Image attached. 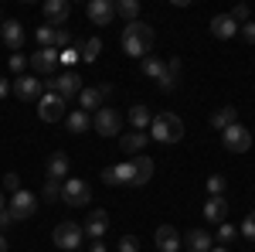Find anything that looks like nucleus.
<instances>
[{
    "label": "nucleus",
    "instance_id": "1",
    "mask_svg": "<svg viewBox=\"0 0 255 252\" xmlns=\"http://www.w3.org/2000/svg\"><path fill=\"white\" fill-rule=\"evenodd\" d=\"M119 44H123V51H126V55H133V58H146V55L153 51V44H157V34H153V27H150V24L133 20V24H126V27H123Z\"/></svg>",
    "mask_w": 255,
    "mask_h": 252
},
{
    "label": "nucleus",
    "instance_id": "2",
    "mask_svg": "<svg viewBox=\"0 0 255 252\" xmlns=\"http://www.w3.org/2000/svg\"><path fill=\"white\" fill-rule=\"evenodd\" d=\"M150 140H157V143H177V140H184V123H180V116H174V113L153 116V123H150Z\"/></svg>",
    "mask_w": 255,
    "mask_h": 252
},
{
    "label": "nucleus",
    "instance_id": "3",
    "mask_svg": "<svg viewBox=\"0 0 255 252\" xmlns=\"http://www.w3.org/2000/svg\"><path fill=\"white\" fill-rule=\"evenodd\" d=\"M61 201H65L68 208H82V205L92 201V188H89L82 177H72V181L61 184Z\"/></svg>",
    "mask_w": 255,
    "mask_h": 252
},
{
    "label": "nucleus",
    "instance_id": "4",
    "mask_svg": "<svg viewBox=\"0 0 255 252\" xmlns=\"http://www.w3.org/2000/svg\"><path fill=\"white\" fill-rule=\"evenodd\" d=\"M82 225H75V222H61V225H55V232H51V242L58 246V249L65 252H72V249H79L82 246Z\"/></svg>",
    "mask_w": 255,
    "mask_h": 252
},
{
    "label": "nucleus",
    "instance_id": "5",
    "mask_svg": "<svg viewBox=\"0 0 255 252\" xmlns=\"http://www.w3.org/2000/svg\"><path fill=\"white\" fill-rule=\"evenodd\" d=\"M10 92L20 99V102H34V99L44 96V82L38 75H17L10 82Z\"/></svg>",
    "mask_w": 255,
    "mask_h": 252
},
{
    "label": "nucleus",
    "instance_id": "6",
    "mask_svg": "<svg viewBox=\"0 0 255 252\" xmlns=\"http://www.w3.org/2000/svg\"><path fill=\"white\" fill-rule=\"evenodd\" d=\"M113 96V85L109 82H102V85H89V89H82L79 96V106H82V113H96V109H102V102Z\"/></svg>",
    "mask_w": 255,
    "mask_h": 252
},
{
    "label": "nucleus",
    "instance_id": "7",
    "mask_svg": "<svg viewBox=\"0 0 255 252\" xmlns=\"http://www.w3.org/2000/svg\"><path fill=\"white\" fill-rule=\"evenodd\" d=\"M44 89H51L58 99H65V102H72V99L82 92V82L75 72H65V75H55L51 82H44Z\"/></svg>",
    "mask_w": 255,
    "mask_h": 252
},
{
    "label": "nucleus",
    "instance_id": "8",
    "mask_svg": "<svg viewBox=\"0 0 255 252\" xmlns=\"http://www.w3.org/2000/svg\"><path fill=\"white\" fill-rule=\"evenodd\" d=\"M38 116L44 119V123H58V119L68 116V102L58 99L55 92H44V96L38 99Z\"/></svg>",
    "mask_w": 255,
    "mask_h": 252
},
{
    "label": "nucleus",
    "instance_id": "9",
    "mask_svg": "<svg viewBox=\"0 0 255 252\" xmlns=\"http://www.w3.org/2000/svg\"><path fill=\"white\" fill-rule=\"evenodd\" d=\"M119 126H123V119H119L116 109H109V106H102L92 113V130L99 136H119Z\"/></svg>",
    "mask_w": 255,
    "mask_h": 252
},
{
    "label": "nucleus",
    "instance_id": "10",
    "mask_svg": "<svg viewBox=\"0 0 255 252\" xmlns=\"http://www.w3.org/2000/svg\"><path fill=\"white\" fill-rule=\"evenodd\" d=\"M221 143H225V150H232V154H245V150L252 147V133H249L242 123H235V126H228V130L221 133Z\"/></svg>",
    "mask_w": 255,
    "mask_h": 252
},
{
    "label": "nucleus",
    "instance_id": "11",
    "mask_svg": "<svg viewBox=\"0 0 255 252\" xmlns=\"http://www.w3.org/2000/svg\"><path fill=\"white\" fill-rule=\"evenodd\" d=\"M10 215H14V222H20V218H34V212H38V198L31 191H14V198H10Z\"/></svg>",
    "mask_w": 255,
    "mask_h": 252
},
{
    "label": "nucleus",
    "instance_id": "12",
    "mask_svg": "<svg viewBox=\"0 0 255 252\" xmlns=\"http://www.w3.org/2000/svg\"><path fill=\"white\" fill-rule=\"evenodd\" d=\"M58 51L55 48H38L34 55H31V68H34V75H51L55 78V68H58Z\"/></svg>",
    "mask_w": 255,
    "mask_h": 252
},
{
    "label": "nucleus",
    "instance_id": "13",
    "mask_svg": "<svg viewBox=\"0 0 255 252\" xmlns=\"http://www.w3.org/2000/svg\"><path fill=\"white\" fill-rule=\"evenodd\" d=\"M85 14H89V20L96 27H109V20L116 17V3H109V0H89Z\"/></svg>",
    "mask_w": 255,
    "mask_h": 252
},
{
    "label": "nucleus",
    "instance_id": "14",
    "mask_svg": "<svg viewBox=\"0 0 255 252\" xmlns=\"http://www.w3.org/2000/svg\"><path fill=\"white\" fill-rule=\"evenodd\" d=\"M180 75H184V61H180V58H170L167 65H163V75L157 78L160 92H174L177 82H180Z\"/></svg>",
    "mask_w": 255,
    "mask_h": 252
},
{
    "label": "nucleus",
    "instance_id": "15",
    "mask_svg": "<svg viewBox=\"0 0 255 252\" xmlns=\"http://www.w3.org/2000/svg\"><path fill=\"white\" fill-rule=\"evenodd\" d=\"M0 38H3V44L10 51H20V44H24V24L20 20H3L0 24Z\"/></svg>",
    "mask_w": 255,
    "mask_h": 252
},
{
    "label": "nucleus",
    "instance_id": "16",
    "mask_svg": "<svg viewBox=\"0 0 255 252\" xmlns=\"http://www.w3.org/2000/svg\"><path fill=\"white\" fill-rule=\"evenodd\" d=\"M106 229H109V215L102 212V208H96V212L89 215V222L82 225V232L89 235L92 242H96V239H102V232H106Z\"/></svg>",
    "mask_w": 255,
    "mask_h": 252
},
{
    "label": "nucleus",
    "instance_id": "17",
    "mask_svg": "<svg viewBox=\"0 0 255 252\" xmlns=\"http://www.w3.org/2000/svg\"><path fill=\"white\" fill-rule=\"evenodd\" d=\"M184 246H187L191 252H211L215 249V239L204 232V229H191V232L184 235Z\"/></svg>",
    "mask_w": 255,
    "mask_h": 252
},
{
    "label": "nucleus",
    "instance_id": "18",
    "mask_svg": "<svg viewBox=\"0 0 255 252\" xmlns=\"http://www.w3.org/2000/svg\"><path fill=\"white\" fill-rule=\"evenodd\" d=\"M68 14H72L68 0H48V3H44V17H48V24H51V27L65 24V20H68Z\"/></svg>",
    "mask_w": 255,
    "mask_h": 252
},
{
    "label": "nucleus",
    "instance_id": "19",
    "mask_svg": "<svg viewBox=\"0 0 255 252\" xmlns=\"http://www.w3.org/2000/svg\"><path fill=\"white\" fill-rule=\"evenodd\" d=\"M129 164H133V184H136V188L139 184H150V177H153V160L146 154H139V157H133Z\"/></svg>",
    "mask_w": 255,
    "mask_h": 252
},
{
    "label": "nucleus",
    "instance_id": "20",
    "mask_svg": "<svg viewBox=\"0 0 255 252\" xmlns=\"http://www.w3.org/2000/svg\"><path fill=\"white\" fill-rule=\"evenodd\" d=\"M157 249L160 252H177L180 249V232L174 225H160L157 229Z\"/></svg>",
    "mask_w": 255,
    "mask_h": 252
},
{
    "label": "nucleus",
    "instance_id": "21",
    "mask_svg": "<svg viewBox=\"0 0 255 252\" xmlns=\"http://www.w3.org/2000/svg\"><path fill=\"white\" fill-rule=\"evenodd\" d=\"M235 123H238V109H235V106H221V109L211 113V126H215L218 133H225V130L235 126Z\"/></svg>",
    "mask_w": 255,
    "mask_h": 252
},
{
    "label": "nucleus",
    "instance_id": "22",
    "mask_svg": "<svg viewBox=\"0 0 255 252\" xmlns=\"http://www.w3.org/2000/svg\"><path fill=\"white\" fill-rule=\"evenodd\" d=\"M146 143H150V133H136V130H133V133H126L123 140H119L123 154H133V157L143 154V147H146Z\"/></svg>",
    "mask_w": 255,
    "mask_h": 252
},
{
    "label": "nucleus",
    "instance_id": "23",
    "mask_svg": "<svg viewBox=\"0 0 255 252\" xmlns=\"http://www.w3.org/2000/svg\"><path fill=\"white\" fill-rule=\"evenodd\" d=\"M65 177H68V157L58 150V154L48 157V181H58V184H61Z\"/></svg>",
    "mask_w": 255,
    "mask_h": 252
},
{
    "label": "nucleus",
    "instance_id": "24",
    "mask_svg": "<svg viewBox=\"0 0 255 252\" xmlns=\"http://www.w3.org/2000/svg\"><path fill=\"white\" fill-rule=\"evenodd\" d=\"M211 34L221 38V41H225V38H235V34H238V24L228 17V14H218V17L211 20Z\"/></svg>",
    "mask_w": 255,
    "mask_h": 252
},
{
    "label": "nucleus",
    "instance_id": "25",
    "mask_svg": "<svg viewBox=\"0 0 255 252\" xmlns=\"http://www.w3.org/2000/svg\"><path fill=\"white\" fill-rule=\"evenodd\" d=\"M204 218L215 222V225H221V222L228 218V201H225V198H208V205H204Z\"/></svg>",
    "mask_w": 255,
    "mask_h": 252
},
{
    "label": "nucleus",
    "instance_id": "26",
    "mask_svg": "<svg viewBox=\"0 0 255 252\" xmlns=\"http://www.w3.org/2000/svg\"><path fill=\"white\" fill-rule=\"evenodd\" d=\"M65 126H68V133H85V130H89V126H92V116H89V113H82V109H72V113H68V116H65Z\"/></svg>",
    "mask_w": 255,
    "mask_h": 252
},
{
    "label": "nucleus",
    "instance_id": "27",
    "mask_svg": "<svg viewBox=\"0 0 255 252\" xmlns=\"http://www.w3.org/2000/svg\"><path fill=\"white\" fill-rule=\"evenodd\" d=\"M129 123H133V130H136V133H146V130H150V123H153V113H150L146 106H133V109H129Z\"/></svg>",
    "mask_w": 255,
    "mask_h": 252
},
{
    "label": "nucleus",
    "instance_id": "28",
    "mask_svg": "<svg viewBox=\"0 0 255 252\" xmlns=\"http://www.w3.org/2000/svg\"><path fill=\"white\" fill-rule=\"evenodd\" d=\"M116 14H119V17H126V24L139 20V0H119V3H116Z\"/></svg>",
    "mask_w": 255,
    "mask_h": 252
},
{
    "label": "nucleus",
    "instance_id": "29",
    "mask_svg": "<svg viewBox=\"0 0 255 252\" xmlns=\"http://www.w3.org/2000/svg\"><path fill=\"white\" fill-rule=\"evenodd\" d=\"M99 51H102V41H99V38H89V41H82V48H79L82 61H96V58H99Z\"/></svg>",
    "mask_w": 255,
    "mask_h": 252
},
{
    "label": "nucleus",
    "instance_id": "30",
    "mask_svg": "<svg viewBox=\"0 0 255 252\" xmlns=\"http://www.w3.org/2000/svg\"><path fill=\"white\" fill-rule=\"evenodd\" d=\"M143 75H146V78H160V75H163V58L146 55V58H143Z\"/></svg>",
    "mask_w": 255,
    "mask_h": 252
},
{
    "label": "nucleus",
    "instance_id": "31",
    "mask_svg": "<svg viewBox=\"0 0 255 252\" xmlns=\"http://www.w3.org/2000/svg\"><path fill=\"white\" fill-rule=\"evenodd\" d=\"M235 239H238V229H235V225H228V222H221V225H218V239H215V246H232Z\"/></svg>",
    "mask_w": 255,
    "mask_h": 252
},
{
    "label": "nucleus",
    "instance_id": "32",
    "mask_svg": "<svg viewBox=\"0 0 255 252\" xmlns=\"http://www.w3.org/2000/svg\"><path fill=\"white\" fill-rule=\"evenodd\" d=\"M55 31H58V27H51V24H41L38 27V44L41 48H55Z\"/></svg>",
    "mask_w": 255,
    "mask_h": 252
},
{
    "label": "nucleus",
    "instance_id": "33",
    "mask_svg": "<svg viewBox=\"0 0 255 252\" xmlns=\"http://www.w3.org/2000/svg\"><path fill=\"white\" fill-rule=\"evenodd\" d=\"M41 198H44V201H58V198H61V184H58V181H44Z\"/></svg>",
    "mask_w": 255,
    "mask_h": 252
},
{
    "label": "nucleus",
    "instance_id": "34",
    "mask_svg": "<svg viewBox=\"0 0 255 252\" xmlns=\"http://www.w3.org/2000/svg\"><path fill=\"white\" fill-rule=\"evenodd\" d=\"M27 55H20V51H14V55H10V72H14V75H24V68H27Z\"/></svg>",
    "mask_w": 255,
    "mask_h": 252
},
{
    "label": "nucleus",
    "instance_id": "35",
    "mask_svg": "<svg viewBox=\"0 0 255 252\" xmlns=\"http://www.w3.org/2000/svg\"><path fill=\"white\" fill-rule=\"evenodd\" d=\"M221 191H225V177L211 174L208 177V194H211V198H221Z\"/></svg>",
    "mask_w": 255,
    "mask_h": 252
},
{
    "label": "nucleus",
    "instance_id": "36",
    "mask_svg": "<svg viewBox=\"0 0 255 252\" xmlns=\"http://www.w3.org/2000/svg\"><path fill=\"white\" fill-rule=\"evenodd\" d=\"M238 235H245L249 242H255V212H252V215H245V222H242Z\"/></svg>",
    "mask_w": 255,
    "mask_h": 252
},
{
    "label": "nucleus",
    "instance_id": "37",
    "mask_svg": "<svg viewBox=\"0 0 255 252\" xmlns=\"http://www.w3.org/2000/svg\"><path fill=\"white\" fill-rule=\"evenodd\" d=\"M228 17H232V20L238 24V27H242V24H249V17H252V10H249L245 3H238V7L232 10V14H228Z\"/></svg>",
    "mask_w": 255,
    "mask_h": 252
},
{
    "label": "nucleus",
    "instance_id": "38",
    "mask_svg": "<svg viewBox=\"0 0 255 252\" xmlns=\"http://www.w3.org/2000/svg\"><path fill=\"white\" fill-rule=\"evenodd\" d=\"M65 48H72V34L65 27H58L55 31V51H65Z\"/></svg>",
    "mask_w": 255,
    "mask_h": 252
},
{
    "label": "nucleus",
    "instance_id": "39",
    "mask_svg": "<svg viewBox=\"0 0 255 252\" xmlns=\"http://www.w3.org/2000/svg\"><path fill=\"white\" fill-rule=\"evenodd\" d=\"M79 58H82L79 48H65V51H58V61H61V65H68V68H72V65H75Z\"/></svg>",
    "mask_w": 255,
    "mask_h": 252
},
{
    "label": "nucleus",
    "instance_id": "40",
    "mask_svg": "<svg viewBox=\"0 0 255 252\" xmlns=\"http://www.w3.org/2000/svg\"><path fill=\"white\" fill-rule=\"evenodd\" d=\"M136 249H139L136 235H123V239H119V252H136Z\"/></svg>",
    "mask_w": 255,
    "mask_h": 252
},
{
    "label": "nucleus",
    "instance_id": "41",
    "mask_svg": "<svg viewBox=\"0 0 255 252\" xmlns=\"http://www.w3.org/2000/svg\"><path fill=\"white\" fill-rule=\"evenodd\" d=\"M238 31H242V38L249 41V44H255V20H249V24H242Z\"/></svg>",
    "mask_w": 255,
    "mask_h": 252
},
{
    "label": "nucleus",
    "instance_id": "42",
    "mask_svg": "<svg viewBox=\"0 0 255 252\" xmlns=\"http://www.w3.org/2000/svg\"><path fill=\"white\" fill-rule=\"evenodd\" d=\"M3 188H7V191H20V177L17 174H7V177H3Z\"/></svg>",
    "mask_w": 255,
    "mask_h": 252
},
{
    "label": "nucleus",
    "instance_id": "43",
    "mask_svg": "<svg viewBox=\"0 0 255 252\" xmlns=\"http://www.w3.org/2000/svg\"><path fill=\"white\" fill-rule=\"evenodd\" d=\"M7 225H14V215H10V208H3V212H0V229H7Z\"/></svg>",
    "mask_w": 255,
    "mask_h": 252
},
{
    "label": "nucleus",
    "instance_id": "44",
    "mask_svg": "<svg viewBox=\"0 0 255 252\" xmlns=\"http://www.w3.org/2000/svg\"><path fill=\"white\" fill-rule=\"evenodd\" d=\"M10 96V82H7V78H0V99H7Z\"/></svg>",
    "mask_w": 255,
    "mask_h": 252
},
{
    "label": "nucleus",
    "instance_id": "45",
    "mask_svg": "<svg viewBox=\"0 0 255 252\" xmlns=\"http://www.w3.org/2000/svg\"><path fill=\"white\" fill-rule=\"evenodd\" d=\"M89 252H106V242H102V239H96V242L89 246Z\"/></svg>",
    "mask_w": 255,
    "mask_h": 252
},
{
    "label": "nucleus",
    "instance_id": "46",
    "mask_svg": "<svg viewBox=\"0 0 255 252\" xmlns=\"http://www.w3.org/2000/svg\"><path fill=\"white\" fill-rule=\"evenodd\" d=\"M0 252H7V239L3 235H0Z\"/></svg>",
    "mask_w": 255,
    "mask_h": 252
},
{
    "label": "nucleus",
    "instance_id": "47",
    "mask_svg": "<svg viewBox=\"0 0 255 252\" xmlns=\"http://www.w3.org/2000/svg\"><path fill=\"white\" fill-rule=\"evenodd\" d=\"M3 208H7V201H3V191H0V212H3Z\"/></svg>",
    "mask_w": 255,
    "mask_h": 252
},
{
    "label": "nucleus",
    "instance_id": "48",
    "mask_svg": "<svg viewBox=\"0 0 255 252\" xmlns=\"http://www.w3.org/2000/svg\"><path fill=\"white\" fill-rule=\"evenodd\" d=\"M211 252H228V249H225V246H218V249H211Z\"/></svg>",
    "mask_w": 255,
    "mask_h": 252
}]
</instances>
